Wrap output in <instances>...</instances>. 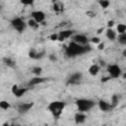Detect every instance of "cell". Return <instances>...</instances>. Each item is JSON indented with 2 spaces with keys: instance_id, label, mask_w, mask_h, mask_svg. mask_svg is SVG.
<instances>
[{
  "instance_id": "3",
  "label": "cell",
  "mask_w": 126,
  "mask_h": 126,
  "mask_svg": "<svg viewBox=\"0 0 126 126\" xmlns=\"http://www.w3.org/2000/svg\"><path fill=\"white\" fill-rule=\"evenodd\" d=\"M76 104L78 107V110L80 112H86L89 111L90 109H92L94 106V102L91 99H87V98H79L76 100Z\"/></svg>"
},
{
  "instance_id": "11",
  "label": "cell",
  "mask_w": 126,
  "mask_h": 126,
  "mask_svg": "<svg viewBox=\"0 0 126 126\" xmlns=\"http://www.w3.org/2000/svg\"><path fill=\"white\" fill-rule=\"evenodd\" d=\"M73 35V31L71 30H65V31H62L58 33V40L59 41H63L64 39L66 38H69Z\"/></svg>"
},
{
  "instance_id": "13",
  "label": "cell",
  "mask_w": 126,
  "mask_h": 126,
  "mask_svg": "<svg viewBox=\"0 0 126 126\" xmlns=\"http://www.w3.org/2000/svg\"><path fill=\"white\" fill-rule=\"evenodd\" d=\"M46 81V78H43V77H34V78H32L29 82V86H35V85H38V84H41L43 82Z\"/></svg>"
},
{
  "instance_id": "23",
  "label": "cell",
  "mask_w": 126,
  "mask_h": 126,
  "mask_svg": "<svg viewBox=\"0 0 126 126\" xmlns=\"http://www.w3.org/2000/svg\"><path fill=\"white\" fill-rule=\"evenodd\" d=\"M9 107H10V104H9L8 101H6V100H2V101H0V108L6 110V109H8Z\"/></svg>"
},
{
  "instance_id": "42",
  "label": "cell",
  "mask_w": 126,
  "mask_h": 126,
  "mask_svg": "<svg viewBox=\"0 0 126 126\" xmlns=\"http://www.w3.org/2000/svg\"><path fill=\"white\" fill-rule=\"evenodd\" d=\"M125 126H126V124H125Z\"/></svg>"
},
{
  "instance_id": "29",
  "label": "cell",
  "mask_w": 126,
  "mask_h": 126,
  "mask_svg": "<svg viewBox=\"0 0 126 126\" xmlns=\"http://www.w3.org/2000/svg\"><path fill=\"white\" fill-rule=\"evenodd\" d=\"M48 58H49V60L52 61V62H55V61L57 60V58H56V56H55L54 54H50V55L48 56Z\"/></svg>"
},
{
  "instance_id": "31",
  "label": "cell",
  "mask_w": 126,
  "mask_h": 126,
  "mask_svg": "<svg viewBox=\"0 0 126 126\" xmlns=\"http://www.w3.org/2000/svg\"><path fill=\"white\" fill-rule=\"evenodd\" d=\"M112 78L110 77V76H107V77H103V78H101V83H105V82H107V81H109V80H111Z\"/></svg>"
},
{
  "instance_id": "4",
  "label": "cell",
  "mask_w": 126,
  "mask_h": 126,
  "mask_svg": "<svg viewBox=\"0 0 126 126\" xmlns=\"http://www.w3.org/2000/svg\"><path fill=\"white\" fill-rule=\"evenodd\" d=\"M109 76L113 79H116L118 77H120L121 75V68L116 65V64H110V65H107V68H106Z\"/></svg>"
},
{
  "instance_id": "20",
  "label": "cell",
  "mask_w": 126,
  "mask_h": 126,
  "mask_svg": "<svg viewBox=\"0 0 126 126\" xmlns=\"http://www.w3.org/2000/svg\"><path fill=\"white\" fill-rule=\"evenodd\" d=\"M118 42L121 45H126V32L118 35Z\"/></svg>"
},
{
  "instance_id": "32",
  "label": "cell",
  "mask_w": 126,
  "mask_h": 126,
  "mask_svg": "<svg viewBox=\"0 0 126 126\" xmlns=\"http://www.w3.org/2000/svg\"><path fill=\"white\" fill-rule=\"evenodd\" d=\"M104 48V43L103 42H100L99 44H97V49L98 50H102Z\"/></svg>"
},
{
  "instance_id": "24",
  "label": "cell",
  "mask_w": 126,
  "mask_h": 126,
  "mask_svg": "<svg viewBox=\"0 0 126 126\" xmlns=\"http://www.w3.org/2000/svg\"><path fill=\"white\" fill-rule=\"evenodd\" d=\"M98 4L100 5L101 8L105 9V8H107L109 6V1H107V0H99L98 1Z\"/></svg>"
},
{
  "instance_id": "14",
  "label": "cell",
  "mask_w": 126,
  "mask_h": 126,
  "mask_svg": "<svg viewBox=\"0 0 126 126\" xmlns=\"http://www.w3.org/2000/svg\"><path fill=\"white\" fill-rule=\"evenodd\" d=\"M86 115L83 113V112H77L76 114H75V116H74V119H75V122L77 123V124H82V123H84L85 121H86Z\"/></svg>"
},
{
  "instance_id": "25",
  "label": "cell",
  "mask_w": 126,
  "mask_h": 126,
  "mask_svg": "<svg viewBox=\"0 0 126 126\" xmlns=\"http://www.w3.org/2000/svg\"><path fill=\"white\" fill-rule=\"evenodd\" d=\"M36 53H37V51H36L34 48H32V49H30V51H29V56H30L31 58H32V59H35Z\"/></svg>"
},
{
  "instance_id": "17",
  "label": "cell",
  "mask_w": 126,
  "mask_h": 126,
  "mask_svg": "<svg viewBox=\"0 0 126 126\" xmlns=\"http://www.w3.org/2000/svg\"><path fill=\"white\" fill-rule=\"evenodd\" d=\"M3 62H4V64H5L6 66H8V67H10V68H14L15 65H16L15 61H14L13 59H11V58H4V59H3Z\"/></svg>"
},
{
  "instance_id": "5",
  "label": "cell",
  "mask_w": 126,
  "mask_h": 126,
  "mask_svg": "<svg viewBox=\"0 0 126 126\" xmlns=\"http://www.w3.org/2000/svg\"><path fill=\"white\" fill-rule=\"evenodd\" d=\"M12 27L19 32H23L26 29V23L21 19V18H14L11 21Z\"/></svg>"
},
{
  "instance_id": "1",
  "label": "cell",
  "mask_w": 126,
  "mask_h": 126,
  "mask_svg": "<svg viewBox=\"0 0 126 126\" xmlns=\"http://www.w3.org/2000/svg\"><path fill=\"white\" fill-rule=\"evenodd\" d=\"M91 50V46L89 44L87 45H80L74 41L70 42L68 46L65 47V54L67 57H75L81 54H84Z\"/></svg>"
},
{
  "instance_id": "34",
  "label": "cell",
  "mask_w": 126,
  "mask_h": 126,
  "mask_svg": "<svg viewBox=\"0 0 126 126\" xmlns=\"http://www.w3.org/2000/svg\"><path fill=\"white\" fill-rule=\"evenodd\" d=\"M21 3L24 4V5H32V1H30V2H27V1H21Z\"/></svg>"
},
{
  "instance_id": "41",
  "label": "cell",
  "mask_w": 126,
  "mask_h": 126,
  "mask_svg": "<svg viewBox=\"0 0 126 126\" xmlns=\"http://www.w3.org/2000/svg\"><path fill=\"white\" fill-rule=\"evenodd\" d=\"M17 126H20V125H17Z\"/></svg>"
},
{
  "instance_id": "22",
  "label": "cell",
  "mask_w": 126,
  "mask_h": 126,
  "mask_svg": "<svg viewBox=\"0 0 126 126\" xmlns=\"http://www.w3.org/2000/svg\"><path fill=\"white\" fill-rule=\"evenodd\" d=\"M38 25H39V24H37V23H36L32 18V19H30V20L28 21V26H29V27H31L32 29H37V28H38Z\"/></svg>"
},
{
  "instance_id": "40",
  "label": "cell",
  "mask_w": 126,
  "mask_h": 126,
  "mask_svg": "<svg viewBox=\"0 0 126 126\" xmlns=\"http://www.w3.org/2000/svg\"><path fill=\"white\" fill-rule=\"evenodd\" d=\"M103 126H106V125H103Z\"/></svg>"
},
{
  "instance_id": "10",
  "label": "cell",
  "mask_w": 126,
  "mask_h": 126,
  "mask_svg": "<svg viewBox=\"0 0 126 126\" xmlns=\"http://www.w3.org/2000/svg\"><path fill=\"white\" fill-rule=\"evenodd\" d=\"M82 80V73L81 72H75L73 73L69 79H68V84L74 85V84H78L80 81Z\"/></svg>"
},
{
  "instance_id": "37",
  "label": "cell",
  "mask_w": 126,
  "mask_h": 126,
  "mask_svg": "<svg viewBox=\"0 0 126 126\" xmlns=\"http://www.w3.org/2000/svg\"><path fill=\"white\" fill-rule=\"evenodd\" d=\"M122 55H123L124 57H126V48L123 50V52H122Z\"/></svg>"
},
{
  "instance_id": "16",
  "label": "cell",
  "mask_w": 126,
  "mask_h": 126,
  "mask_svg": "<svg viewBox=\"0 0 126 126\" xmlns=\"http://www.w3.org/2000/svg\"><path fill=\"white\" fill-rule=\"evenodd\" d=\"M105 34H106V37L108 39H110V40H114L116 38V32L112 29H107Z\"/></svg>"
},
{
  "instance_id": "9",
  "label": "cell",
  "mask_w": 126,
  "mask_h": 126,
  "mask_svg": "<svg viewBox=\"0 0 126 126\" xmlns=\"http://www.w3.org/2000/svg\"><path fill=\"white\" fill-rule=\"evenodd\" d=\"M73 41L80 44V45H87L88 44V38L84 34H75L73 36Z\"/></svg>"
},
{
  "instance_id": "30",
  "label": "cell",
  "mask_w": 126,
  "mask_h": 126,
  "mask_svg": "<svg viewBox=\"0 0 126 126\" xmlns=\"http://www.w3.org/2000/svg\"><path fill=\"white\" fill-rule=\"evenodd\" d=\"M113 26H114V21H113V20H110V21L107 22V27H108V29H111Z\"/></svg>"
},
{
  "instance_id": "27",
  "label": "cell",
  "mask_w": 126,
  "mask_h": 126,
  "mask_svg": "<svg viewBox=\"0 0 126 126\" xmlns=\"http://www.w3.org/2000/svg\"><path fill=\"white\" fill-rule=\"evenodd\" d=\"M49 39L52 40V41H55V40H58V33H52L49 35Z\"/></svg>"
},
{
  "instance_id": "15",
  "label": "cell",
  "mask_w": 126,
  "mask_h": 126,
  "mask_svg": "<svg viewBox=\"0 0 126 126\" xmlns=\"http://www.w3.org/2000/svg\"><path fill=\"white\" fill-rule=\"evenodd\" d=\"M99 72V66L96 65V64H93L90 66L89 68V73L92 75V76H95L97 75V73Z\"/></svg>"
},
{
  "instance_id": "21",
  "label": "cell",
  "mask_w": 126,
  "mask_h": 126,
  "mask_svg": "<svg viewBox=\"0 0 126 126\" xmlns=\"http://www.w3.org/2000/svg\"><path fill=\"white\" fill-rule=\"evenodd\" d=\"M41 72H42V69L40 67H38V66H34V67L32 68V73L34 74L36 77H38L41 74Z\"/></svg>"
},
{
  "instance_id": "2",
  "label": "cell",
  "mask_w": 126,
  "mask_h": 126,
  "mask_svg": "<svg viewBox=\"0 0 126 126\" xmlns=\"http://www.w3.org/2000/svg\"><path fill=\"white\" fill-rule=\"evenodd\" d=\"M64 107H65V102L64 101H62V100H54V101H51L47 105V110L55 118H58L61 115Z\"/></svg>"
},
{
  "instance_id": "35",
  "label": "cell",
  "mask_w": 126,
  "mask_h": 126,
  "mask_svg": "<svg viewBox=\"0 0 126 126\" xmlns=\"http://www.w3.org/2000/svg\"><path fill=\"white\" fill-rule=\"evenodd\" d=\"M87 15H89L90 17H94V13H93V12H87Z\"/></svg>"
},
{
  "instance_id": "38",
  "label": "cell",
  "mask_w": 126,
  "mask_h": 126,
  "mask_svg": "<svg viewBox=\"0 0 126 126\" xmlns=\"http://www.w3.org/2000/svg\"><path fill=\"white\" fill-rule=\"evenodd\" d=\"M102 31H103V28H101V29H99V30H97V32H97V33H100V32H101Z\"/></svg>"
},
{
  "instance_id": "33",
  "label": "cell",
  "mask_w": 126,
  "mask_h": 126,
  "mask_svg": "<svg viewBox=\"0 0 126 126\" xmlns=\"http://www.w3.org/2000/svg\"><path fill=\"white\" fill-rule=\"evenodd\" d=\"M53 10H54L55 12H58V11L60 10V9H59V7H58V5H57L56 3H55V4L53 5Z\"/></svg>"
},
{
  "instance_id": "39",
  "label": "cell",
  "mask_w": 126,
  "mask_h": 126,
  "mask_svg": "<svg viewBox=\"0 0 126 126\" xmlns=\"http://www.w3.org/2000/svg\"><path fill=\"white\" fill-rule=\"evenodd\" d=\"M122 78H123V79H126V73H124V74L122 75Z\"/></svg>"
},
{
  "instance_id": "6",
  "label": "cell",
  "mask_w": 126,
  "mask_h": 126,
  "mask_svg": "<svg viewBox=\"0 0 126 126\" xmlns=\"http://www.w3.org/2000/svg\"><path fill=\"white\" fill-rule=\"evenodd\" d=\"M32 18L37 23V24H41L44 22V19H45V14L42 12V11H32Z\"/></svg>"
},
{
  "instance_id": "18",
  "label": "cell",
  "mask_w": 126,
  "mask_h": 126,
  "mask_svg": "<svg viewBox=\"0 0 126 126\" xmlns=\"http://www.w3.org/2000/svg\"><path fill=\"white\" fill-rule=\"evenodd\" d=\"M117 104H118V95L117 94H112V96H111V102H110L111 109H113L114 107H116Z\"/></svg>"
},
{
  "instance_id": "26",
  "label": "cell",
  "mask_w": 126,
  "mask_h": 126,
  "mask_svg": "<svg viewBox=\"0 0 126 126\" xmlns=\"http://www.w3.org/2000/svg\"><path fill=\"white\" fill-rule=\"evenodd\" d=\"M44 55H45V51H44V50H42V51H40V52H37V53H36V56H35V59H41Z\"/></svg>"
},
{
  "instance_id": "8",
  "label": "cell",
  "mask_w": 126,
  "mask_h": 126,
  "mask_svg": "<svg viewBox=\"0 0 126 126\" xmlns=\"http://www.w3.org/2000/svg\"><path fill=\"white\" fill-rule=\"evenodd\" d=\"M33 106V102H24L18 105V112L19 113H27L31 108Z\"/></svg>"
},
{
  "instance_id": "28",
  "label": "cell",
  "mask_w": 126,
  "mask_h": 126,
  "mask_svg": "<svg viewBox=\"0 0 126 126\" xmlns=\"http://www.w3.org/2000/svg\"><path fill=\"white\" fill-rule=\"evenodd\" d=\"M92 42L96 43V44H99L100 43V38L97 37V36H94V37H92Z\"/></svg>"
},
{
  "instance_id": "7",
  "label": "cell",
  "mask_w": 126,
  "mask_h": 126,
  "mask_svg": "<svg viewBox=\"0 0 126 126\" xmlns=\"http://www.w3.org/2000/svg\"><path fill=\"white\" fill-rule=\"evenodd\" d=\"M27 91H28L27 88H19L17 85H14L12 87V93L16 97H21L27 93Z\"/></svg>"
},
{
  "instance_id": "12",
  "label": "cell",
  "mask_w": 126,
  "mask_h": 126,
  "mask_svg": "<svg viewBox=\"0 0 126 126\" xmlns=\"http://www.w3.org/2000/svg\"><path fill=\"white\" fill-rule=\"evenodd\" d=\"M98 107H99V109H100L101 111H103V112H107V111L111 110V105H110V103H108L107 101L102 100V99H100V100L98 101Z\"/></svg>"
},
{
  "instance_id": "19",
  "label": "cell",
  "mask_w": 126,
  "mask_h": 126,
  "mask_svg": "<svg viewBox=\"0 0 126 126\" xmlns=\"http://www.w3.org/2000/svg\"><path fill=\"white\" fill-rule=\"evenodd\" d=\"M116 30H117V32H118L119 34H122V33L126 32V25H124V24H118Z\"/></svg>"
},
{
  "instance_id": "36",
  "label": "cell",
  "mask_w": 126,
  "mask_h": 126,
  "mask_svg": "<svg viewBox=\"0 0 126 126\" xmlns=\"http://www.w3.org/2000/svg\"><path fill=\"white\" fill-rule=\"evenodd\" d=\"M99 63H100V66H105L106 64H105V61H103V60H99Z\"/></svg>"
}]
</instances>
